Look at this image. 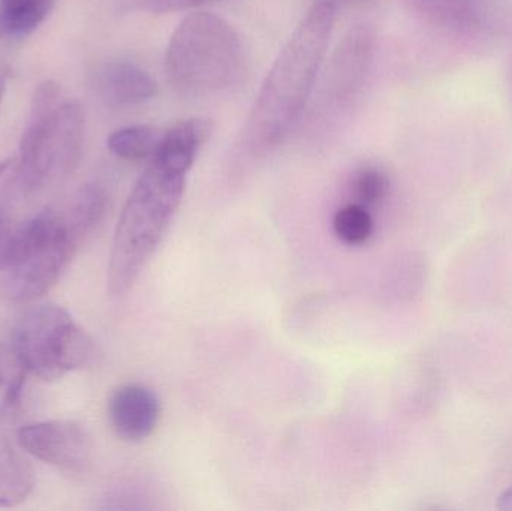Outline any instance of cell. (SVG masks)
Here are the masks:
<instances>
[{
  "mask_svg": "<svg viewBox=\"0 0 512 511\" xmlns=\"http://www.w3.org/2000/svg\"><path fill=\"white\" fill-rule=\"evenodd\" d=\"M210 134L207 120L176 123L132 188L114 233L108 291L126 296L164 242L185 197L186 180Z\"/></svg>",
  "mask_w": 512,
  "mask_h": 511,
  "instance_id": "cell-1",
  "label": "cell"
},
{
  "mask_svg": "<svg viewBox=\"0 0 512 511\" xmlns=\"http://www.w3.org/2000/svg\"><path fill=\"white\" fill-rule=\"evenodd\" d=\"M107 204L104 188L87 185L56 209L26 221L0 222V273L6 297L30 303L47 294L99 227Z\"/></svg>",
  "mask_w": 512,
  "mask_h": 511,
  "instance_id": "cell-2",
  "label": "cell"
},
{
  "mask_svg": "<svg viewBox=\"0 0 512 511\" xmlns=\"http://www.w3.org/2000/svg\"><path fill=\"white\" fill-rule=\"evenodd\" d=\"M336 12V5L318 0L283 45L237 138L242 158L259 161L270 155L303 119L330 45Z\"/></svg>",
  "mask_w": 512,
  "mask_h": 511,
  "instance_id": "cell-3",
  "label": "cell"
},
{
  "mask_svg": "<svg viewBox=\"0 0 512 511\" xmlns=\"http://www.w3.org/2000/svg\"><path fill=\"white\" fill-rule=\"evenodd\" d=\"M164 68L177 95L212 99L243 83L248 59L242 38L227 20L210 12H195L171 35Z\"/></svg>",
  "mask_w": 512,
  "mask_h": 511,
  "instance_id": "cell-4",
  "label": "cell"
},
{
  "mask_svg": "<svg viewBox=\"0 0 512 511\" xmlns=\"http://www.w3.org/2000/svg\"><path fill=\"white\" fill-rule=\"evenodd\" d=\"M62 89L47 80L33 93L29 125L21 138L18 173L26 194L71 176L83 156L86 119L75 99L60 101Z\"/></svg>",
  "mask_w": 512,
  "mask_h": 511,
  "instance_id": "cell-5",
  "label": "cell"
},
{
  "mask_svg": "<svg viewBox=\"0 0 512 511\" xmlns=\"http://www.w3.org/2000/svg\"><path fill=\"white\" fill-rule=\"evenodd\" d=\"M30 374L57 381L95 359V342L66 309L42 305L15 327L14 344Z\"/></svg>",
  "mask_w": 512,
  "mask_h": 511,
  "instance_id": "cell-6",
  "label": "cell"
},
{
  "mask_svg": "<svg viewBox=\"0 0 512 511\" xmlns=\"http://www.w3.org/2000/svg\"><path fill=\"white\" fill-rule=\"evenodd\" d=\"M375 36L367 24H355L343 35L328 63L312 111L313 128H327L360 101L372 71Z\"/></svg>",
  "mask_w": 512,
  "mask_h": 511,
  "instance_id": "cell-7",
  "label": "cell"
},
{
  "mask_svg": "<svg viewBox=\"0 0 512 511\" xmlns=\"http://www.w3.org/2000/svg\"><path fill=\"white\" fill-rule=\"evenodd\" d=\"M17 440L27 455L69 473H83L92 462V438L83 426L69 420L23 426Z\"/></svg>",
  "mask_w": 512,
  "mask_h": 511,
  "instance_id": "cell-8",
  "label": "cell"
},
{
  "mask_svg": "<svg viewBox=\"0 0 512 511\" xmlns=\"http://www.w3.org/2000/svg\"><path fill=\"white\" fill-rule=\"evenodd\" d=\"M424 23L448 35L475 38L495 23L492 0H405Z\"/></svg>",
  "mask_w": 512,
  "mask_h": 511,
  "instance_id": "cell-9",
  "label": "cell"
},
{
  "mask_svg": "<svg viewBox=\"0 0 512 511\" xmlns=\"http://www.w3.org/2000/svg\"><path fill=\"white\" fill-rule=\"evenodd\" d=\"M108 416L117 437L128 443H138L149 438L158 426L161 402L150 387L123 384L111 395Z\"/></svg>",
  "mask_w": 512,
  "mask_h": 511,
  "instance_id": "cell-10",
  "label": "cell"
},
{
  "mask_svg": "<svg viewBox=\"0 0 512 511\" xmlns=\"http://www.w3.org/2000/svg\"><path fill=\"white\" fill-rule=\"evenodd\" d=\"M96 92L116 105H140L152 101L158 84L152 75L129 60H108L93 74Z\"/></svg>",
  "mask_w": 512,
  "mask_h": 511,
  "instance_id": "cell-11",
  "label": "cell"
},
{
  "mask_svg": "<svg viewBox=\"0 0 512 511\" xmlns=\"http://www.w3.org/2000/svg\"><path fill=\"white\" fill-rule=\"evenodd\" d=\"M21 450L9 443L6 438H0V507L2 509L20 506L35 489V468Z\"/></svg>",
  "mask_w": 512,
  "mask_h": 511,
  "instance_id": "cell-12",
  "label": "cell"
},
{
  "mask_svg": "<svg viewBox=\"0 0 512 511\" xmlns=\"http://www.w3.org/2000/svg\"><path fill=\"white\" fill-rule=\"evenodd\" d=\"M57 0H0V36L24 38L53 12Z\"/></svg>",
  "mask_w": 512,
  "mask_h": 511,
  "instance_id": "cell-13",
  "label": "cell"
},
{
  "mask_svg": "<svg viewBox=\"0 0 512 511\" xmlns=\"http://www.w3.org/2000/svg\"><path fill=\"white\" fill-rule=\"evenodd\" d=\"M29 374L20 354L12 345L0 344V423L17 414Z\"/></svg>",
  "mask_w": 512,
  "mask_h": 511,
  "instance_id": "cell-14",
  "label": "cell"
},
{
  "mask_svg": "<svg viewBox=\"0 0 512 511\" xmlns=\"http://www.w3.org/2000/svg\"><path fill=\"white\" fill-rule=\"evenodd\" d=\"M164 132L150 125H131L111 132L108 149L128 162L149 161L155 155Z\"/></svg>",
  "mask_w": 512,
  "mask_h": 511,
  "instance_id": "cell-15",
  "label": "cell"
},
{
  "mask_svg": "<svg viewBox=\"0 0 512 511\" xmlns=\"http://www.w3.org/2000/svg\"><path fill=\"white\" fill-rule=\"evenodd\" d=\"M390 191V179L387 174L378 167L366 165L352 173L348 182V194L351 203L358 206L375 207L385 200Z\"/></svg>",
  "mask_w": 512,
  "mask_h": 511,
  "instance_id": "cell-16",
  "label": "cell"
},
{
  "mask_svg": "<svg viewBox=\"0 0 512 511\" xmlns=\"http://www.w3.org/2000/svg\"><path fill=\"white\" fill-rule=\"evenodd\" d=\"M373 218L369 209L349 203L337 210L333 218V230L340 242L349 246L364 245L373 234Z\"/></svg>",
  "mask_w": 512,
  "mask_h": 511,
  "instance_id": "cell-17",
  "label": "cell"
},
{
  "mask_svg": "<svg viewBox=\"0 0 512 511\" xmlns=\"http://www.w3.org/2000/svg\"><path fill=\"white\" fill-rule=\"evenodd\" d=\"M212 2L216 0H141L147 11L156 12V14L186 11V9L198 8Z\"/></svg>",
  "mask_w": 512,
  "mask_h": 511,
  "instance_id": "cell-18",
  "label": "cell"
},
{
  "mask_svg": "<svg viewBox=\"0 0 512 511\" xmlns=\"http://www.w3.org/2000/svg\"><path fill=\"white\" fill-rule=\"evenodd\" d=\"M496 509L501 511H512V485L507 489V491H504L499 495L498 501H496Z\"/></svg>",
  "mask_w": 512,
  "mask_h": 511,
  "instance_id": "cell-19",
  "label": "cell"
},
{
  "mask_svg": "<svg viewBox=\"0 0 512 511\" xmlns=\"http://www.w3.org/2000/svg\"><path fill=\"white\" fill-rule=\"evenodd\" d=\"M5 92H6L5 78L0 77V104H2L3 96H5Z\"/></svg>",
  "mask_w": 512,
  "mask_h": 511,
  "instance_id": "cell-20",
  "label": "cell"
},
{
  "mask_svg": "<svg viewBox=\"0 0 512 511\" xmlns=\"http://www.w3.org/2000/svg\"><path fill=\"white\" fill-rule=\"evenodd\" d=\"M322 2H330L333 5H339V3H355V2H363V0H322Z\"/></svg>",
  "mask_w": 512,
  "mask_h": 511,
  "instance_id": "cell-21",
  "label": "cell"
}]
</instances>
